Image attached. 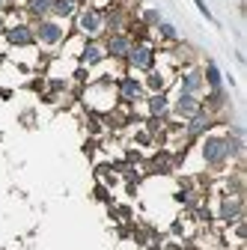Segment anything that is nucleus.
<instances>
[{
  "label": "nucleus",
  "mask_w": 247,
  "mask_h": 250,
  "mask_svg": "<svg viewBox=\"0 0 247 250\" xmlns=\"http://www.w3.org/2000/svg\"><path fill=\"white\" fill-rule=\"evenodd\" d=\"M51 15H54L57 21L75 18V15H78V0H51Z\"/></svg>",
  "instance_id": "nucleus-16"
},
{
  "label": "nucleus",
  "mask_w": 247,
  "mask_h": 250,
  "mask_svg": "<svg viewBox=\"0 0 247 250\" xmlns=\"http://www.w3.org/2000/svg\"><path fill=\"white\" fill-rule=\"evenodd\" d=\"M203 89H206V83H203V69H200V66H191L188 72L182 75V81H179V92H188V96H200Z\"/></svg>",
  "instance_id": "nucleus-13"
},
{
  "label": "nucleus",
  "mask_w": 247,
  "mask_h": 250,
  "mask_svg": "<svg viewBox=\"0 0 247 250\" xmlns=\"http://www.w3.org/2000/svg\"><path fill=\"white\" fill-rule=\"evenodd\" d=\"M200 107H203V99H200V96H188V92H179L176 102L170 104V113H173L176 119H185V122H188Z\"/></svg>",
  "instance_id": "nucleus-7"
},
{
  "label": "nucleus",
  "mask_w": 247,
  "mask_h": 250,
  "mask_svg": "<svg viewBox=\"0 0 247 250\" xmlns=\"http://www.w3.org/2000/svg\"><path fill=\"white\" fill-rule=\"evenodd\" d=\"M9 3H12V0H0V9H9Z\"/></svg>",
  "instance_id": "nucleus-24"
},
{
  "label": "nucleus",
  "mask_w": 247,
  "mask_h": 250,
  "mask_svg": "<svg viewBox=\"0 0 247 250\" xmlns=\"http://www.w3.org/2000/svg\"><path fill=\"white\" fill-rule=\"evenodd\" d=\"M102 45H104V54H107V57H113V60H125L134 42H131L128 33H110Z\"/></svg>",
  "instance_id": "nucleus-10"
},
{
  "label": "nucleus",
  "mask_w": 247,
  "mask_h": 250,
  "mask_svg": "<svg viewBox=\"0 0 247 250\" xmlns=\"http://www.w3.org/2000/svg\"><path fill=\"white\" fill-rule=\"evenodd\" d=\"M3 30H6V21H3V15H0V36H3Z\"/></svg>",
  "instance_id": "nucleus-23"
},
{
  "label": "nucleus",
  "mask_w": 247,
  "mask_h": 250,
  "mask_svg": "<svg viewBox=\"0 0 247 250\" xmlns=\"http://www.w3.org/2000/svg\"><path fill=\"white\" fill-rule=\"evenodd\" d=\"M221 217L224 224H238L241 217H244V203H241V197H224L221 203H218V211H214Z\"/></svg>",
  "instance_id": "nucleus-8"
},
{
  "label": "nucleus",
  "mask_w": 247,
  "mask_h": 250,
  "mask_svg": "<svg viewBox=\"0 0 247 250\" xmlns=\"http://www.w3.org/2000/svg\"><path fill=\"white\" fill-rule=\"evenodd\" d=\"M226 146H229V158H241L244 155V137H241V131L238 128H232L229 134H226Z\"/></svg>",
  "instance_id": "nucleus-18"
},
{
  "label": "nucleus",
  "mask_w": 247,
  "mask_h": 250,
  "mask_svg": "<svg viewBox=\"0 0 247 250\" xmlns=\"http://www.w3.org/2000/svg\"><path fill=\"white\" fill-rule=\"evenodd\" d=\"M203 161L211 170H224L232 158H229V146H226V134H206L203 137Z\"/></svg>",
  "instance_id": "nucleus-1"
},
{
  "label": "nucleus",
  "mask_w": 247,
  "mask_h": 250,
  "mask_svg": "<svg viewBox=\"0 0 247 250\" xmlns=\"http://www.w3.org/2000/svg\"><path fill=\"white\" fill-rule=\"evenodd\" d=\"M161 21H164V18H161L158 9H143V24H146V27H158Z\"/></svg>",
  "instance_id": "nucleus-21"
},
{
  "label": "nucleus",
  "mask_w": 247,
  "mask_h": 250,
  "mask_svg": "<svg viewBox=\"0 0 247 250\" xmlns=\"http://www.w3.org/2000/svg\"><path fill=\"white\" fill-rule=\"evenodd\" d=\"M33 36H36V45L57 48V45H63V39H66V27L60 24L57 18H42V21L33 24Z\"/></svg>",
  "instance_id": "nucleus-2"
},
{
  "label": "nucleus",
  "mask_w": 247,
  "mask_h": 250,
  "mask_svg": "<svg viewBox=\"0 0 247 250\" xmlns=\"http://www.w3.org/2000/svg\"><path fill=\"white\" fill-rule=\"evenodd\" d=\"M3 39L9 48H33L36 45V36H33V24H27V21H18L12 27L3 30Z\"/></svg>",
  "instance_id": "nucleus-4"
},
{
  "label": "nucleus",
  "mask_w": 247,
  "mask_h": 250,
  "mask_svg": "<svg viewBox=\"0 0 247 250\" xmlns=\"http://www.w3.org/2000/svg\"><path fill=\"white\" fill-rule=\"evenodd\" d=\"M176 167V155L173 152H158L149 158V173H173Z\"/></svg>",
  "instance_id": "nucleus-14"
},
{
  "label": "nucleus",
  "mask_w": 247,
  "mask_h": 250,
  "mask_svg": "<svg viewBox=\"0 0 247 250\" xmlns=\"http://www.w3.org/2000/svg\"><path fill=\"white\" fill-rule=\"evenodd\" d=\"M146 113H149V119H167L170 116V96L167 92H149L146 96Z\"/></svg>",
  "instance_id": "nucleus-12"
},
{
  "label": "nucleus",
  "mask_w": 247,
  "mask_h": 250,
  "mask_svg": "<svg viewBox=\"0 0 247 250\" xmlns=\"http://www.w3.org/2000/svg\"><path fill=\"white\" fill-rule=\"evenodd\" d=\"M24 15L33 18V21L51 18V0H27V3H24Z\"/></svg>",
  "instance_id": "nucleus-15"
},
{
  "label": "nucleus",
  "mask_w": 247,
  "mask_h": 250,
  "mask_svg": "<svg viewBox=\"0 0 247 250\" xmlns=\"http://www.w3.org/2000/svg\"><path fill=\"white\" fill-rule=\"evenodd\" d=\"M75 27L81 30V33H86V36H99L102 30H104V12L96 9V6L78 9V15H75Z\"/></svg>",
  "instance_id": "nucleus-3"
},
{
  "label": "nucleus",
  "mask_w": 247,
  "mask_h": 250,
  "mask_svg": "<svg viewBox=\"0 0 247 250\" xmlns=\"http://www.w3.org/2000/svg\"><path fill=\"white\" fill-rule=\"evenodd\" d=\"M125 62L131 69H137V72H152L155 69V51H152V45H146V42H134L128 57H125Z\"/></svg>",
  "instance_id": "nucleus-5"
},
{
  "label": "nucleus",
  "mask_w": 247,
  "mask_h": 250,
  "mask_svg": "<svg viewBox=\"0 0 247 250\" xmlns=\"http://www.w3.org/2000/svg\"><path fill=\"white\" fill-rule=\"evenodd\" d=\"M104 45L99 42V39H86L83 42V48H81V66H86V69H96L99 66V62H104Z\"/></svg>",
  "instance_id": "nucleus-11"
},
{
  "label": "nucleus",
  "mask_w": 247,
  "mask_h": 250,
  "mask_svg": "<svg viewBox=\"0 0 247 250\" xmlns=\"http://www.w3.org/2000/svg\"><path fill=\"white\" fill-rule=\"evenodd\" d=\"M203 83L208 89H221L224 86V75L218 69V62H206V66H203Z\"/></svg>",
  "instance_id": "nucleus-17"
},
{
  "label": "nucleus",
  "mask_w": 247,
  "mask_h": 250,
  "mask_svg": "<svg viewBox=\"0 0 247 250\" xmlns=\"http://www.w3.org/2000/svg\"><path fill=\"white\" fill-rule=\"evenodd\" d=\"M143 86H146L149 92H164L167 83H164V75H161L158 69H152V72H146V83H143Z\"/></svg>",
  "instance_id": "nucleus-19"
},
{
  "label": "nucleus",
  "mask_w": 247,
  "mask_h": 250,
  "mask_svg": "<svg viewBox=\"0 0 247 250\" xmlns=\"http://www.w3.org/2000/svg\"><path fill=\"white\" fill-rule=\"evenodd\" d=\"M158 36H161L164 42H170V45H173V42H179V30H176L170 21H161V24H158Z\"/></svg>",
  "instance_id": "nucleus-20"
},
{
  "label": "nucleus",
  "mask_w": 247,
  "mask_h": 250,
  "mask_svg": "<svg viewBox=\"0 0 247 250\" xmlns=\"http://www.w3.org/2000/svg\"><path fill=\"white\" fill-rule=\"evenodd\" d=\"M116 96H119L122 102H128V104H137V102L146 99V86H143L137 78H122V81L116 83Z\"/></svg>",
  "instance_id": "nucleus-9"
},
{
  "label": "nucleus",
  "mask_w": 247,
  "mask_h": 250,
  "mask_svg": "<svg viewBox=\"0 0 247 250\" xmlns=\"http://www.w3.org/2000/svg\"><path fill=\"white\" fill-rule=\"evenodd\" d=\"M214 122H218V119H214V113H208L206 107H200V110L188 119V125H185V137H188V140L206 137V134L214 128Z\"/></svg>",
  "instance_id": "nucleus-6"
},
{
  "label": "nucleus",
  "mask_w": 247,
  "mask_h": 250,
  "mask_svg": "<svg viewBox=\"0 0 247 250\" xmlns=\"http://www.w3.org/2000/svg\"><path fill=\"white\" fill-rule=\"evenodd\" d=\"M194 3H197V9H200L208 21H214V15H211V12H208V6H206V0H194Z\"/></svg>",
  "instance_id": "nucleus-22"
}]
</instances>
